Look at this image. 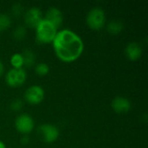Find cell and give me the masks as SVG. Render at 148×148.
Returning a JSON list of instances; mask_svg holds the SVG:
<instances>
[{"instance_id":"6da1fadb","label":"cell","mask_w":148,"mask_h":148,"mask_svg":"<svg viewBox=\"0 0 148 148\" xmlns=\"http://www.w3.org/2000/svg\"><path fill=\"white\" fill-rule=\"evenodd\" d=\"M52 46L56 56L66 63L77 61L82 56L85 47L82 38L69 29L58 30Z\"/></svg>"},{"instance_id":"7a4b0ae2","label":"cell","mask_w":148,"mask_h":148,"mask_svg":"<svg viewBox=\"0 0 148 148\" xmlns=\"http://www.w3.org/2000/svg\"><path fill=\"white\" fill-rule=\"evenodd\" d=\"M36 42L39 44H50L56 37L58 29L46 19H42L34 29Z\"/></svg>"},{"instance_id":"3957f363","label":"cell","mask_w":148,"mask_h":148,"mask_svg":"<svg viewBox=\"0 0 148 148\" xmlns=\"http://www.w3.org/2000/svg\"><path fill=\"white\" fill-rule=\"evenodd\" d=\"M86 23L89 29L98 31L102 29L107 23V16L105 11L100 7L92 8L87 14Z\"/></svg>"},{"instance_id":"277c9868","label":"cell","mask_w":148,"mask_h":148,"mask_svg":"<svg viewBox=\"0 0 148 148\" xmlns=\"http://www.w3.org/2000/svg\"><path fill=\"white\" fill-rule=\"evenodd\" d=\"M27 80V73L23 69H10L4 76L7 86L10 88H18L23 86Z\"/></svg>"},{"instance_id":"5b68a950","label":"cell","mask_w":148,"mask_h":148,"mask_svg":"<svg viewBox=\"0 0 148 148\" xmlns=\"http://www.w3.org/2000/svg\"><path fill=\"white\" fill-rule=\"evenodd\" d=\"M15 127L22 135H29L35 128V121L31 115L20 114L15 120Z\"/></svg>"},{"instance_id":"8992f818","label":"cell","mask_w":148,"mask_h":148,"mask_svg":"<svg viewBox=\"0 0 148 148\" xmlns=\"http://www.w3.org/2000/svg\"><path fill=\"white\" fill-rule=\"evenodd\" d=\"M38 135L45 143H53L57 140L60 135L59 129L52 124H42L38 127Z\"/></svg>"},{"instance_id":"52a82bcc","label":"cell","mask_w":148,"mask_h":148,"mask_svg":"<svg viewBox=\"0 0 148 148\" xmlns=\"http://www.w3.org/2000/svg\"><path fill=\"white\" fill-rule=\"evenodd\" d=\"M45 97V91L39 85H32L29 87L24 93V100L29 105H39Z\"/></svg>"},{"instance_id":"ba28073f","label":"cell","mask_w":148,"mask_h":148,"mask_svg":"<svg viewBox=\"0 0 148 148\" xmlns=\"http://www.w3.org/2000/svg\"><path fill=\"white\" fill-rule=\"evenodd\" d=\"M24 23L26 26L35 29L36 25L43 19L42 10L37 7H31L26 10L23 15Z\"/></svg>"},{"instance_id":"9c48e42d","label":"cell","mask_w":148,"mask_h":148,"mask_svg":"<svg viewBox=\"0 0 148 148\" xmlns=\"http://www.w3.org/2000/svg\"><path fill=\"white\" fill-rule=\"evenodd\" d=\"M111 107L117 114H127L132 108V102L124 96H116L112 101Z\"/></svg>"},{"instance_id":"30bf717a","label":"cell","mask_w":148,"mask_h":148,"mask_svg":"<svg viewBox=\"0 0 148 148\" xmlns=\"http://www.w3.org/2000/svg\"><path fill=\"white\" fill-rule=\"evenodd\" d=\"M50 23H52L56 28H60L63 23V15L60 9L56 7H50L45 13V17H43Z\"/></svg>"},{"instance_id":"8fae6325","label":"cell","mask_w":148,"mask_h":148,"mask_svg":"<svg viewBox=\"0 0 148 148\" xmlns=\"http://www.w3.org/2000/svg\"><path fill=\"white\" fill-rule=\"evenodd\" d=\"M142 47L136 42H129L125 49V55L130 61H137L142 56Z\"/></svg>"},{"instance_id":"7c38bea8","label":"cell","mask_w":148,"mask_h":148,"mask_svg":"<svg viewBox=\"0 0 148 148\" xmlns=\"http://www.w3.org/2000/svg\"><path fill=\"white\" fill-rule=\"evenodd\" d=\"M124 29V24L120 20H112L107 24V29L111 35H118Z\"/></svg>"},{"instance_id":"4fadbf2b","label":"cell","mask_w":148,"mask_h":148,"mask_svg":"<svg viewBox=\"0 0 148 148\" xmlns=\"http://www.w3.org/2000/svg\"><path fill=\"white\" fill-rule=\"evenodd\" d=\"M23 66L27 68H30L35 65L36 61V54L29 49H26L23 53Z\"/></svg>"},{"instance_id":"5bb4252c","label":"cell","mask_w":148,"mask_h":148,"mask_svg":"<svg viewBox=\"0 0 148 148\" xmlns=\"http://www.w3.org/2000/svg\"><path fill=\"white\" fill-rule=\"evenodd\" d=\"M10 62L12 69H23V58L22 53H14L10 58Z\"/></svg>"},{"instance_id":"9a60e30c","label":"cell","mask_w":148,"mask_h":148,"mask_svg":"<svg viewBox=\"0 0 148 148\" xmlns=\"http://www.w3.org/2000/svg\"><path fill=\"white\" fill-rule=\"evenodd\" d=\"M26 35H27V29H26V27L23 25H18L17 27H16L12 33L14 39L17 41H21L24 39Z\"/></svg>"},{"instance_id":"2e32d148","label":"cell","mask_w":148,"mask_h":148,"mask_svg":"<svg viewBox=\"0 0 148 148\" xmlns=\"http://www.w3.org/2000/svg\"><path fill=\"white\" fill-rule=\"evenodd\" d=\"M49 66L46 62H39L35 67V73L39 76H45L49 73Z\"/></svg>"},{"instance_id":"e0dca14e","label":"cell","mask_w":148,"mask_h":148,"mask_svg":"<svg viewBox=\"0 0 148 148\" xmlns=\"http://www.w3.org/2000/svg\"><path fill=\"white\" fill-rule=\"evenodd\" d=\"M10 24L11 20L10 16L5 13H0V32L8 29Z\"/></svg>"},{"instance_id":"ac0fdd59","label":"cell","mask_w":148,"mask_h":148,"mask_svg":"<svg viewBox=\"0 0 148 148\" xmlns=\"http://www.w3.org/2000/svg\"><path fill=\"white\" fill-rule=\"evenodd\" d=\"M23 108V102L20 99H15L10 103V108L13 112H20Z\"/></svg>"},{"instance_id":"d6986e66","label":"cell","mask_w":148,"mask_h":148,"mask_svg":"<svg viewBox=\"0 0 148 148\" xmlns=\"http://www.w3.org/2000/svg\"><path fill=\"white\" fill-rule=\"evenodd\" d=\"M23 10V5L20 4V3H15V4L12 6V13H13V15L16 16H19L20 15H22Z\"/></svg>"},{"instance_id":"ffe728a7","label":"cell","mask_w":148,"mask_h":148,"mask_svg":"<svg viewBox=\"0 0 148 148\" xmlns=\"http://www.w3.org/2000/svg\"><path fill=\"white\" fill-rule=\"evenodd\" d=\"M20 141H21V143H22L23 145H27V144L29 142V139L28 135H23Z\"/></svg>"},{"instance_id":"44dd1931","label":"cell","mask_w":148,"mask_h":148,"mask_svg":"<svg viewBox=\"0 0 148 148\" xmlns=\"http://www.w3.org/2000/svg\"><path fill=\"white\" fill-rule=\"evenodd\" d=\"M3 73H4V65L3 62L0 60V77L3 75Z\"/></svg>"},{"instance_id":"7402d4cb","label":"cell","mask_w":148,"mask_h":148,"mask_svg":"<svg viewBox=\"0 0 148 148\" xmlns=\"http://www.w3.org/2000/svg\"><path fill=\"white\" fill-rule=\"evenodd\" d=\"M0 148H6V145L2 140H0Z\"/></svg>"}]
</instances>
